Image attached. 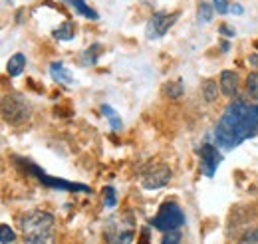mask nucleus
<instances>
[{
    "label": "nucleus",
    "instance_id": "1",
    "mask_svg": "<svg viewBox=\"0 0 258 244\" xmlns=\"http://www.w3.org/2000/svg\"><path fill=\"white\" fill-rule=\"evenodd\" d=\"M258 135V103H246L234 99L225 109L223 117L217 123L215 139L223 149H234L242 141Z\"/></svg>",
    "mask_w": 258,
    "mask_h": 244
},
{
    "label": "nucleus",
    "instance_id": "2",
    "mask_svg": "<svg viewBox=\"0 0 258 244\" xmlns=\"http://www.w3.org/2000/svg\"><path fill=\"white\" fill-rule=\"evenodd\" d=\"M54 216L46 211H28L20 216L24 244H54Z\"/></svg>",
    "mask_w": 258,
    "mask_h": 244
},
{
    "label": "nucleus",
    "instance_id": "3",
    "mask_svg": "<svg viewBox=\"0 0 258 244\" xmlns=\"http://www.w3.org/2000/svg\"><path fill=\"white\" fill-rule=\"evenodd\" d=\"M103 236L107 244H131L135 238V224L131 214H115L111 218H107L105 228H103Z\"/></svg>",
    "mask_w": 258,
    "mask_h": 244
},
{
    "label": "nucleus",
    "instance_id": "4",
    "mask_svg": "<svg viewBox=\"0 0 258 244\" xmlns=\"http://www.w3.org/2000/svg\"><path fill=\"white\" fill-rule=\"evenodd\" d=\"M151 224L163 232L177 230L181 224H185V213L175 201H167L159 207V213L151 218Z\"/></svg>",
    "mask_w": 258,
    "mask_h": 244
},
{
    "label": "nucleus",
    "instance_id": "5",
    "mask_svg": "<svg viewBox=\"0 0 258 244\" xmlns=\"http://www.w3.org/2000/svg\"><path fill=\"white\" fill-rule=\"evenodd\" d=\"M2 117L6 123H24L30 117V105L20 93H6L2 97Z\"/></svg>",
    "mask_w": 258,
    "mask_h": 244
},
{
    "label": "nucleus",
    "instance_id": "6",
    "mask_svg": "<svg viewBox=\"0 0 258 244\" xmlns=\"http://www.w3.org/2000/svg\"><path fill=\"white\" fill-rule=\"evenodd\" d=\"M173 179V171L169 165H163V163H157V165H151L143 175H141V185L149 191L153 189H161L165 185Z\"/></svg>",
    "mask_w": 258,
    "mask_h": 244
},
{
    "label": "nucleus",
    "instance_id": "7",
    "mask_svg": "<svg viewBox=\"0 0 258 244\" xmlns=\"http://www.w3.org/2000/svg\"><path fill=\"white\" fill-rule=\"evenodd\" d=\"M177 18H179V12H173V14H169V12H155L149 18L147 28H145L147 38L149 40H157V38L165 36V32H169V28L177 22Z\"/></svg>",
    "mask_w": 258,
    "mask_h": 244
},
{
    "label": "nucleus",
    "instance_id": "8",
    "mask_svg": "<svg viewBox=\"0 0 258 244\" xmlns=\"http://www.w3.org/2000/svg\"><path fill=\"white\" fill-rule=\"evenodd\" d=\"M30 171L34 175L42 181L44 185L52 187V189H60V191H80V193H90V187L86 185H80V183H70V181H62V179H54V177H48L42 169H38L36 165H30Z\"/></svg>",
    "mask_w": 258,
    "mask_h": 244
},
{
    "label": "nucleus",
    "instance_id": "9",
    "mask_svg": "<svg viewBox=\"0 0 258 244\" xmlns=\"http://www.w3.org/2000/svg\"><path fill=\"white\" fill-rule=\"evenodd\" d=\"M199 155H201L203 171L207 173V177H213L215 171H217V167L221 165V153H219V149H217L213 143H205V145L201 147Z\"/></svg>",
    "mask_w": 258,
    "mask_h": 244
},
{
    "label": "nucleus",
    "instance_id": "10",
    "mask_svg": "<svg viewBox=\"0 0 258 244\" xmlns=\"http://www.w3.org/2000/svg\"><path fill=\"white\" fill-rule=\"evenodd\" d=\"M219 86H221V93L226 97H236L238 95V74L232 70H225L219 78Z\"/></svg>",
    "mask_w": 258,
    "mask_h": 244
},
{
    "label": "nucleus",
    "instance_id": "11",
    "mask_svg": "<svg viewBox=\"0 0 258 244\" xmlns=\"http://www.w3.org/2000/svg\"><path fill=\"white\" fill-rule=\"evenodd\" d=\"M50 74H52V78H54L56 82H60V84H66V86H72V84H74L72 74L66 70L62 62H54V64L50 66Z\"/></svg>",
    "mask_w": 258,
    "mask_h": 244
},
{
    "label": "nucleus",
    "instance_id": "12",
    "mask_svg": "<svg viewBox=\"0 0 258 244\" xmlns=\"http://www.w3.org/2000/svg\"><path fill=\"white\" fill-rule=\"evenodd\" d=\"M201 92H203V97L207 103H213L217 97H219V92H221V86H217L215 80H205L201 84Z\"/></svg>",
    "mask_w": 258,
    "mask_h": 244
},
{
    "label": "nucleus",
    "instance_id": "13",
    "mask_svg": "<svg viewBox=\"0 0 258 244\" xmlns=\"http://www.w3.org/2000/svg\"><path fill=\"white\" fill-rule=\"evenodd\" d=\"M24 64H26V58H24V54H14V56L8 60V66H6V70H8V76H10V78H16V76H20V74H22V70H24Z\"/></svg>",
    "mask_w": 258,
    "mask_h": 244
},
{
    "label": "nucleus",
    "instance_id": "14",
    "mask_svg": "<svg viewBox=\"0 0 258 244\" xmlns=\"http://www.w3.org/2000/svg\"><path fill=\"white\" fill-rule=\"evenodd\" d=\"M101 113L107 117V121H109V127H111L113 131H119V129L123 127V121H121V117L117 115V111H115L111 105H101Z\"/></svg>",
    "mask_w": 258,
    "mask_h": 244
},
{
    "label": "nucleus",
    "instance_id": "15",
    "mask_svg": "<svg viewBox=\"0 0 258 244\" xmlns=\"http://www.w3.org/2000/svg\"><path fill=\"white\" fill-rule=\"evenodd\" d=\"M74 36H76V28H74V24H72L70 20H66L62 26H58V28L54 30V38H56V40H62V42L74 40Z\"/></svg>",
    "mask_w": 258,
    "mask_h": 244
},
{
    "label": "nucleus",
    "instance_id": "16",
    "mask_svg": "<svg viewBox=\"0 0 258 244\" xmlns=\"http://www.w3.org/2000/svg\"><path fill=\"white\" fill-rule=\"evenodd\" d=\"M246 93L252 101H258V70L250 72L246 78Z\"/></svg>",
    "mask_w": 258,
    "mask_h": 244
},
{
    "label": "nucleus",
    "instance_id": "17",
    "mask_svg": "<svg viewBox=\"0 0 258 244\" xmlns=\"http://www.w3.org/2000/svg\"><path fill=\"white\" fill-rule=\"evenodd\" d=\"M70 4H72L80 14H84V16L90 18V20H97V18H99L96 10H92V8L86 4V0H70Z\"/></svg>",
    "mask_w": 258,
    "mask_h": 244
},
{
    "label": "nucleus",
    "instance_id": "18",
    "mask_svg": "<svg viewBox=\"0 0 258 244\" xmlns=\"http://www.w3.org/2000/svg\"><path fill=\"white\" fill-rule=\"evenodd\" d=\"M165 92L167 95L171 97V99H179L183 92H185V88H183V82L181 80H173V82H169L167 86H165Z\"/></svg>",
    "mask_w": 258,
    "mask_h": 244
},
{
    "label": "nucleus",
    "instance_id": "19",
    "mask_svg": "<svg viewBox=\"0 0 258 244\" xmlns=\"http://www.w3.org/2000/svg\"><path fill=\"white\" fill-rule=\"evenodd\" d=\"M213 6L209 4V2H201L199 4V10H197V14H199V20H203V22H211L213 20Z\"/></svg>",
    "mask_w": 258,
    "mask_h": 244
},
{
    "label": "nucleus",
    "instance_id": "20",
    "mask_svg": "<svg viewBox=\"0 0 258 244\" xmlns=\"http://www.w3.org/2000/svg\"><path fill=\"white\" fill-rule=\"evenodd\" d=\"M103 201H105V207L107 209H113L117 205V195H115V189L113 187H105L103 189Z\"/></svg>",
    "mask_w": 258,
    "mask_h": 244
},
{
    "label": "nucleus",
    "instance_id": "21",
    "mask_svg": "<svg viewBox=\"0 0 258 244\" xmlns=\"http://www.w3.org/2000/svg\"><path fill=\"white\" fill-rule=\"evenodd\" d=\"M238 244H258V226L254 228H248L242 236H240V240Z\"/></svg>",
    "mask_w": 258,
    "mask_h": 244
},
{
    "label": "nucleus",
    "instance_id": "22",
    "mask_svg": "<svg viewBox=\"0 0 258 244\" xmlns=\"http://www.w3.org/2000/svg\"><path fill=\"white\" fill-rule=\"evenodd\" d=\"M14 238H16L14 230H12L8 224H2V226H0V242L10 244V242H14Z\"/></svg>",
    "mask_w": 258,
    "mask_h": 244
},
{
    "label": "nucleus",
    "instance_id": "23",
    "mask_svg": "<svg viewBox=\"0 0 258 244\" xmlns=\"http://www.w3.org/2000/svg\"><path fill=\"white\" fill-rule=\"evenodd\" d=\"M97 54H99V46H92L90 50H86V54H84V64L86 66H92V64H96L97 60Z\"/></svg>",
    "mask_w": 258,
    "mask_h": 244
},
{
    "label": "nucleus",
    "instance_id": "24",
    "mask_svg": "<svg viewBox=\"0 0 258 244\" xmlns=\"http://www.w3.org/2000/svg\"><path fill=\"white\" fill-rule=\"evenodd\" d=\"M161 244H181V234L177 230H169L165 236H163Z\"/></svg>",
    "mask_w": 258,
    "mask_h": 244
},
{
    "label": "nucleus",
    "instance_id": "25",
    "mask_svg": "<svg viewBox=\"0 0 258 244\" xmlns=\"http://www.w3.org/2000/svg\"><path fill=\"white\" fill-rule=\"evenodd\" d=\"M213 8H215L219 14H226V12L230 10L228 0H213Z\"/></svg>",
    "mask_w": 258,
    "mask_h": 244
},
{
    "label": "nucleus",
    "instance_id": "26",
    "mask_svg": "<svg viewBox=\"0 0 258 244\" xmlns=\"http://www.w3.org/2000/svg\"><path fill=\"white\" fill-rule=\"evenodd\" d=\"M219 30H221V34H223V36H226V38H234V34H236V32H234V28H230L228 24H221V28H219Z\"/></svg>",
    "mask_w": 258,
    "mask_h": 244
},
{
    "label": "nucleus",
    "instance_id": "27",
    "mask_svg": "<svg viewBox=\"0 0 258 244\" xmlns=\"http://www.w3.org/2000/svg\"><path fill=\"white\" fill-rule=\"evenodd\" d=\"M139 244H149V230L143 228L141 230V238H139Z\"/></svg>",
    "mask_w": 258,
    "mask_h": 244
},
{
    "label": "nucleus",
    "instance_id": "28",
    "mask_svg": "<svg viewBox=\"0 0 258 244\" xmlns=\"http://www.w3.org/2000/svg\"><path fill=\"white\" fill-rule=\"evenodd\" d=\"M248 64H250L254 70H258V54H250V56H248Z\"/></svg>",
    "mask_w": 258,
    "mask_h": 244
},
{
    "label": "nucleus",
    "instance_id": "29",
    "mask_svg": "<svg viewBox=\"0 0 258 244\" xmlns=\"http://www.w3.org/2000/svg\"><path fill=\"white\" fill-rule=\"evenodd\" d=\"M230 12H234V14H242L244 8H242L240 4H232V6H230Z\"/></svg>",
    "mask_w": 258,
    "mask_h": 244
},
{
    "label": "nucleus",
    "instance_id": "30",
    "mask_svg": "<svg viewBox=\"0 0 258 244\" xmlns=\"http://www.w3.org/2000/svg\"><path fill=\"white\" fill-rule=\"evenodd\" d=\"M221 50H223V52H228V42H223V44H221Z\"/></svg>",
    "mask_w": 258,
    "mask_h": 244
},
{
    "label": "nucleus",
    "instance_id": "31",
    "mask_svg": "<svg viewBox=\"0 0 258 244\" xmlns=\"http://www.w3.org/2000/svg\"><path fill=\"white\" fill-rule=\"evenodd\" d=\"M68 2H70V0H68Z\"/></svg>",
    "mask_w": 258,
    "mask_h": 244
}]
</instances>
